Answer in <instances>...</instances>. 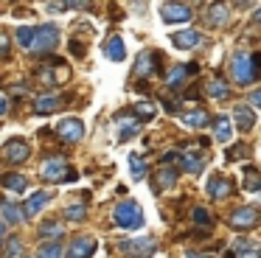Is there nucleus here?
<instances>
[{
  "instance_id": "f257e3e1",
  "label": "nucleus",
  "mask_w": 261,
  "mask_h": 258,
  "mask_svg": "<svg viewBox=\"0 0 261 258\" xmlns=\"http://www.w3.org/2000/svg\"><path fill=\"white\" fill-rule=\"evenodd\" d=\"M261 73V54H236V59H233V76H236L239 84H244L247 87L250 82H255Z\"/></svg>"
},
{
  "instance_id": "f03ea898",
  "label": "nucleus",
  "mask_w": 261,
  "mask_h": 258,
  "mask_svg": "<svg viewBox=\"0 0 261 258\" xmlns=\"http://www.w3.org/2000/svg\"><path fill=\"white\" fill-rule=\"evenodd\" d=\"M113 219H115V224H118V227H126V230H138V227H143V222H146V219H143L141 205H138V202H132V199L115 205Z\"/></svg>"
},
{
  "instance_id": "7ed1b4c3",
  "label": "nucleus",
  "mask_w": 261,
  "mask_h": 258,
  "mask_svg": "<svg viewBox=\"0 0 261 258\" xmlns=\"http://www.w3.org/2000/svg\"><path fill=\"white\" fill-rule=\"evenodd\" d=\"M121 252H126V255H135V258H149L154 252V239L152 236H141V239H121Z\"/></svg>"
},
{
  "instance_id": "20e7f679",
  "label": "nucleus",
  "mask_w": 261,
  "mask_h": 258,
  "mask_svg": "<svg viewBox=\"0 0 261 258\" xmlns=\"http://www.w3.org/2000/svg\"><path fill=\"white\" fill-rule=\"evenodd\" d=\"M205 140L202 143H197V146H186V151L180 154V166L186 168L188 174H199L202 171V166H205Z\"/></svg>"
},
{
  "instance_id": "39448f33",
  "label": "nucleus",
  "mask_w": 261,
  "mask_h": 258,
  "mask_svg": "<svg viewBox=\"0 0 261 258\" xmlns=\"http://www.w3.org/2000/svg\"><path fill=\"white\" fill-rule=\"evenodd\" d=\"M68 174H70V168L62 157H48L40 168V177L45 183H62V179H68Z\"/></svg>"
},
{
  "instance_id": "423d86ee",
  "label": "nucleus",
  "mask_w": 261,
  "mask_h": 258,
  "mask_svg": "<svg viewBox=\"0 0 261 258\" xmlns=\"http://www.w3.org/2000/svg\"><path fill=\"white\" fill-rule=\"evenodd\" d=\"M261 222V213L255 208H236V211L227 216V224L233 230H247V227H255Z\"/></svg>"
},
{
  "instance_id": "0eeeda50",
  "label": "nucleus",
  "mask_w": 261,
  "mask_h": 258,
  "mask_svg": "<svg viewBox=\"0 0 261 258\" xmlns=\"http://www.w3.org/2000/svg\"><path fill=\"white\" fill-rule=\"evenodd\" d=\"M59 42V28L57 25H40L34 37V54H45V50H54Z\"/></svg>"
},
{
  "instance_id": "6e6552de",
  "label": "nucleus",
  "mask_w": 261,
  "mask_h": 258,
  "mask_svg": "<svg viewBox=\"0 0 261 258\" xmlns=\"http://www.w3.org/2000/svg\"><path fill=\"white\" fill-rule=\"evenodd\" d=\"M96 247L98 241L93 236H79V239H73L68 244V258H90L96 252Z\"/></svg>"
},
{
  "instance_id": "1a4fd4ad",
  "label": "nucleus",
  "mask_w": 261,
  "mask_h": 258,
  "mask_svg": "<svg viewBox=\"0 0 261 258\" xmlns=\"http://www.w3.org/2000/svg\"><path fill=\"white\" fill-rule=\"evenodd\" d=\"M158 65H160V54H154V50H143V54L135 59V70H132V76L146 79L149 73L158 70Z\"/></svg>"
},
{
  "instance_id": "9d476101",
  "label": "nucleus",
  "mask_w": 261,
  "mask_h": 258,
  "mask_svg": "<svg viewBox=\"0 0 261 258\" xmlns=\"http://www.w3.org/2000/svg\"><path fill=\"white\" fill-rule=\"evenodd\" d=\"M160 17H163V22H188L191 20V9L186 3H163L160 6Z\"/></svg>"
},
{
  "instance_id": "9b49d317",
  "label": "nucleus",
  "mask_w": 261,
  "mask_h": 258,
  "mask_svg": "<svg viewBox=\"0 0 261 258\" xmlns=\"http://www.w3.org/2000/svg\"><path fill=\"white\" fill-rule=\"evenodd\" d=\"M59 138L68 140V143H76V140H82V135H85V126H82L79 118H65L62 123L57 126Z\"/></svg>"
},
{
  "instance_id": "f8f14e48",
  "label": "nucleus",
  "mask_w": 261,
  "mask_h": 258,
  "mask_svg": "<svg viewBox=\"0 0 261 258\" xmlns=\"http://www.w3.org/2000/svg\"><path fill=\"white\" fill-rule=\"evenodd\" d=\"M29 154H31V149L25 140H20V138L6 140V160L9 163H23V160H29Z\"/></svg>"
},
{
  "instance_id": "ddd939ff",
  "label": "nucleus",
  "mask_w": 261,
  "mask_h": 258,
  "mask_svg": "<svg viewBox=\"0 0 261 258\" xmlns=\"http://www.w3.org/2000/svg\"><path fill=\"white\" fill-rule=\"evenodd\" d=\"M115 126H118L121 140H129L132 135H138V129H141V118H132V115H126V112H121V115L115 118Z\"/></svg>"
},
{
  "instance_id": "4468645a",
  "label": "nucleus",
  "mask_w": 261,
  "mask_h": 258,
  "mask_svg": "<svg viewBox=\"0 0 261 258\" xmlns=\"http://www.w3.org/2000/svg\"><path fill=\"white\" fill-rule=\"evenodd\" d=\"M171 45L180 50H191L199 45V31H194V28H186V31H177L171 34Z\"/></svg>"
},
{
  "instance_id": "2eb2a0df",
  "label": "nucleus",
  "mask_w": 261,
  "mask_h": 258,
  "mask_svg": "<svg viewBox=\"0 0 261 258\" xmlns=\"http://www.w3.org/2000/svg\"><path fill=\"white\" fill-rule=\"evenodd\" d=\"M258 252H261V247L255 244L253 239H239L236 247H233V252H230V258H255Z\"/></svg>"
},
{
  "instance_id": "dca6fc26",
  "label": "nucleus",
  "mask_w": 261,
  "mask_h": 258,
  "mask_svg": "<svg viewBox=\"0 0 261 258\" xmlns=\"http://www.w3.org/2000/svg\"><path fill=\"white\" fill-rule=\"evenodd\" d=\"M194 70H197V65H177V67H171V73H169V79H166V84H169L171 90L182 87V84H186V76H188V73H194Z\"/></svg>"
},
{
  "instance_id": "f3484780",
  "label": "nucleus",
  "mask_w": 261,
  "mask_h": 258,
  "mask_svg": "<svg viewBox=\"0 0 261 258\" xmlns=\"http://www.w3.org/2000/svg\"><path fill=\"white\" fill-rule=\"evenodd\" d=\"M59 107H62V98L59 95H40L34 104V112L37 115H51V112H57Z\"/></svg>"
},
{
  "instance_id": "a211bd4d",
  "label": "nucleus",
  "mask_w": 261,
  "mask_h": 258,
  "mask_svg": "<svg viewBox=\"0 0 261 258\" xmlns=\"http://www.w3.org/2000/svg\"><path fill=\"white\" fill-rule=\"evenodd\" d=\"M230 188L233 185L227 183L225 177H211L208 179V194L214 196V199H225V196H230Z\"/></svg>"
},
{
  "instance_id": "6ab92c4d",
  "label": "nucleus",
  "mask_w": 261,
  "mask_h": 258,
  "mask_svg": "<svg viewBox=\"0 0 261 258\" xmlns=\"http://www.w3.org/2000/svg\"><path fill=\"white\" fill-rule=\"evenodd\" d=\"M104 54H107V59H113V62H121V59L126 56L124 39H121V37H110L107 42H104Z\"/></svg>"
},
{
  "instance_id": "aec40b11",
  "label": "nucleus",
  "mask_w": 261,
  "mask_h": 258,
  "mask_svg": "<svg viewBox=\"0 0 261 258\" xmlns=\"http://www.w3.org/2000/svg\"><path fill=\"white\" fill-rule=\"evenodd\" d=\"M233 118H236V123H239V129H242V132H250V129L255 126V115H253V110H250V107H244V104H239V107H236Z\"/></svg>"
},
{
  "instance_id": "412c9836",
  "label": "nucleus",
  "mask_w": 261,
  "mask_h": 258,
  "mask_svg": "<svg viewBox=\"0 0 261 258\" xmlns=\"http://www.w3.org/2000/svg\"><path fill=\"white\" fill-rule=\"evenodd\" d=\"M214 138L219 140V143H227V140L233 138V126H230V121H227L225 115H219L214 121Z\"/></svg>"
},
{
  "instance_id": "4be33fe9",
  "label": "nucleus",
  "mask_w": 261,
  "mask_h": 258,
  "mask_svg": "<svg viewBox=\"0 0 261 258\" xmlns=\"http://www.w3.org/2000/svg\"><path fill=\"white\" fill-rule=\"evenodd\" d=\"M48 199H51V194H45V191H40V194H34L29 202H25V208H23V211H25V216H37V213H40L42 208L48 205Z\"/></svg>"
},
{
  "instance_id": "5701e85b",
  "label": "nucleus",
  "mask_w": 261,
  "mask_h": 258,
  "mask_svg": "<svg viewBox=\"0 0 261 258\" xmlns=\"http://www.w3.org/2000/svg\"><path fill=\"white\" fill-rule=\"evenodd\" d=\"M186 126H194V129H202V126H208L211 123V118H208V112L205 110H197V112H186V115L180 118Z\"/></svg>"
},
{
  "instance_id": "b1692460",
  "label": "nucleus",
  "mask_w": 261,
  "mask_h": 258,
  "mask_svg": "<svg viewBox=\"0 0 261 258\" xmlns=\"http://www.w3.org/2000/svg\"><path fill=\"white\" fill-rule=\"evenodd\" d=\"M177 183V171L174 168H160L158 177H154V191H166Z\"/></svg>"
},
{
  "instance_id": "393cba45",
  "label": "nucleus",
  "mask_w": 261,
  "mask_h": 258,
  "mask_svg": "<svg viewBox=\"0 0 261 258\" xmlns=\"http://www.w3.org/2000/svg\"><path fill=\"white\" fill-rule=\"evenodd\" d=\"M227 14H230V9H227V6H222V3L208 6V22H211V25H225Z\"/></svg>"
},
{
  "instance_id": "a878e982",
  "label": "nucleus",
  "mask_w": 261,
  "mask_h": 258,
  "mask_svg": "<svg viewBox=\"0 0 261 258\" xmlns=\"http://www.w3.org/2000/svg\"><path fill=\"white\" fill-rule=\"evenodd\" d=\"M23 208H17V205H14V202H3V224H6V227H9V224H17L20 222V219H23Z\"/></svg>"
},
{
  "instance_id": "bb28decb",
  "label": "nucleus",
  "mask_w": 261,
  "mask_h": 258,
  "mask_svg": "<svg viewBox=\"0 0 261 258\" xmlns=\"http://www.w3.org/2000/svg\"><path fill=\"white\" fill-rule=\"evenodd\" d=\"M3 188L14 191V194H23V191L29 188V179H25L23 174H6V177H3Z\"/></svg>"
},
{
  "instance_id": "cd10ccee",
  "label": "nucleus",
  "mask_w": 261,
  "mask_h": 258,
  "mask_svg": "<svg viewBox=\"0 0 261 258\" xmlns=\"http://www.w3.org/2000/svg\"><path fill=\"white\" fill-rule=\"evenodd\" d=\"M34 37H37V28H31V25H23L17 31V42L23 45V48H34Z\"/></svg>"
},
{
  "instance_id": "c85d7f7f",
  "label": "nucleus",
  "mask_w": 261,
  "mask_h": 258,
  "mask_svg": "<svg viewBox=\"0 0 261 258\" xmlns=\"http://www.w3.org/2000/svg\"><path fill=\"white\" fill-rule=\"evenodd\" d=\"M129 168H132V177L135 179L146 177V160H143L141 154H129Z\"/></svg>"
},
{
  "instance_id": "c756f323",
  "label": "nucleus",
  "mask_w": 261,
  "mask_h": 258,
  "mask_svg": "<svg viewBox=\"0 0 261 258\" xmlns=\"http://www.w3.org/2000/svg\"><path fill=\"white\" fill-rule=\"evenodd\" d=\"M62 230L65 227L59 222H45L40 227V233H42V239H62Z\"/></svg>"
},
{
  "instance_id": "7c9ffc66",
  "label": "nucleus",
  "mask_w": 261,
  "mask_h": 258,
  "mask_svg": "<svg viewBox=\"0 0 261 258\" xmlns=\"http://www.w3.org/2000/svg\"><path fill=\"white\" fill-rule=\"evenodd\" d=\"M244 188L255 191V194L261 191V177H258V171H255V168H247V171H244Z\"/></svg>"
},
{
  "instance_id": "2f4dec72",
  "label": "nucleus",
  "mask_w": 261,
  "mask_h": 258,
  "mask_svg": "<svg viewBox=\"0 0 261 258\" xmlns=\"http://www.w3.org/2000/svg\"><path fill=\"white\" fill-rule=\"evenodd\" d=\"M208 93L214 95V98H225V95H227V84L222 82V79H211V82H208Z\"/></svg>"
},
{
  "instance_id": "473e14b6",
  "label": "nucleus",
  "mask_w": 261,
  "mask_h": 258,
  "mask_svg": "<svg viewBox=\"0 0 261 258\" xmlns=\"http://www.w3.org/2000/svg\"><path fill=\"white\" fill-rule=\"evenodd\" d=\"M135 112H138V118H141V121H149V118H152L158 110H154V104H149V101H138Z\"/></svg>"
},
{
  "instance_id": "72a5a7b5",
  "label": "nucleus",
  "mask_w": 261,
  "mask_h": 258,
  "mask_svg": "<svg viewBox=\"0 0 261 258\" xmlns=\"http://www.w3.org/2000/svg\"><path fill=\"white\" fill-rule=\"evenodd\" d=\"M40 258H62V247H59L57 241H51V244H42V247H40Z\"/></svg>"
},
{
  "instance_id": "f704fd0d",
  "label": "nucleus",
  "mask_w": 261,
  "mask_h": 258,
  "mask_svg": "<svg viewBox=\"0 0 261 258\" xmlns=\"http://www.w3.org/2000/svg\"><path fill=\"white\" fill-rule=\"evenodd\" d=\"M85 205H70V208H65V216L68 219H73V222H82L85 219Z\"/></svg>"
},
{
  "instance_id": "c9c22d12",
  "label": "nucleus",
  "mask_w": 261,
  "mask_h": 258,
  "mask_svg": "<svg viewBox=\"0 0 261 258\" xmlns=\"http://www.w3.org/2000/svg\"><path fill=\"white\" fill-rule=\"evenodd\" d=\"M194 222L205 224V227H211V224H214V222H211V213L205 211V208H194Z\"/></svg>"
},
{
  "instance_id": "e433bc0d",
  "label": "nucleus",
  "mask_w": 261,
  "mask_h": 258,
  "mask_svg": "<svg viewBox=\"0 0 261 258\" xmlns=\"http://www.w3.org/2000/svg\"><path fill=\"white\" fill-rule=\"evenodd\" d=\"M17 252H20V241H17V239H9V244H6V258L17 255Z\"/></svg>"
},
{
  "instance_id": "4c0bfd02",
  "label": "nucleus",
  "mask_w": 261,
  "mask_h": 258,
  "mask_svg": "<svg viewBox=\"0 0 261 258\" xmlns=\"http://www.w3.org/2000/svg\"><path fill=\"white\" fill-rule=\"evenodd\" d=\"M250 104H253L255 110H261V90H253V93H250Z\"/></svg>"
},
{
  "instance_id": "58836bf2",
  "label": "nucleus",
  "mask_w": 261,
  "mask_h": 258,
  "mask_svg": "<svg viewBox=\"0 0 261 258\" xmlns=\"http://www.w3.org/2000/svg\"><path fill=\"white\" fill-rule=\"evenodd\" d=\"M0 54L9 56V37H0Z\"/></svg>"
},
{
  "instance_id": "ea45409f",
  "label": "nucleus",
  "mask_w": 261,
  "mask_h": 258,
  "mask_svg": "<svg viewBox=\"0 0 261 258\" xmlns=\"http://www.w3.org/2000/svg\"><path fill=\"white\" fill-rule=\"evenodd\" d=\"M0 112H3V115H6V112H9V98H6V95L0 98Z\"/></svg>"
},
{
  "instance_id": "a19ab883",
  "label": "nucleus",
  "mask_w": 261,
  "mask_h": 258,
  "mask_svg": "<svg viewBox=\"0 0 261 258\" xmlns=\"http://www.w3.org/2000/svg\"><path fill=\"white\" fill-rule=\"evenodd\" d=\"M242 154H244V146H233L230 157H242Z\"/></svg>"
},
{
  "instance_id": "79ce46f5",
  "label": "nucleus",
  "mask_w": 261,
  "mask_h": 258,
  "mask_svg": "<svg viewBox=\"0 0 261 258\" xmlns=\"http://www.w3.org/2000/svg\"><path fill=\"white\" fill-rule=\"evenodd\" d=\"M255 22H261V6L255 9Z\"/></svg>"
},
{
  "instance_id": "37998d69",
  "label": "nucleus",
  "mask_w": 261,
  "mask_h": 258,
  "mask_svg": "<svg viewBox=\"0 0 261 258\" xmlns=\"http://www.w3.org/2000/svg\"><path fill=\"white\" fill-rule=\"evenodd\" d=\"M188 258H214V255H197V252H191Z\"/></svg>"
}]
</instances>
